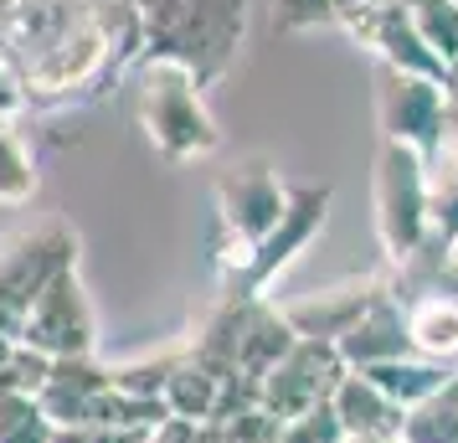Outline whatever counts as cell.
<instances>
[{
	"mask_svg": "<svg viewBox=\"0 0 458 443\" xmlns=\"http://www.w3.org/2000/svg\"><path fill=\"white\" fill-rule=\"evenodd\" d=\"M78 268V233L67 222H42L0 243V336H21L31 304L57 274Z\"/></svg>",
	"mask_w": 458,
	"mask_h": 443,
	"instance_id": "5",
	"label": "cell"
},
{
	"mask_svg": "<svg viewBox=\"0 0 458 443\" xmlns=\"http://www.w3.org/2000/svg\"><path fill=\"white\" fill-rule=\"evenodd\" d=\"M443 83H448V78H443ZM443 83H437V78H417V72L381 67V72H376V119H381V140L407 145L428 160L437 149V134H443Z\"/></svg>",
	"mask_w": 458,
	"mask_h": 443,
	"instance_id": "8",
	"label": "cell"
},
{
	"mask_svg": "<svg viewBox=\"0 0 458 443\" xmlns=\"http://www.w3.org/2000/svg\"><path fill=\"white\" fill-rule=\"evenodd\" d=\"M134 119L145 129L149 149L175 160V166L207 160L222 149V129L207 108V88L181 63L145 57L134 67Z\"/></svg>",
	"mask_w": 458,
	"mask_h": 443,
	"instance_id": "2",
	"label": "cell"
},
{
	"mask_svg": "<svg viewBox=\"0 0 458 443\" xmlns=\"http://www.w3.org/2000/svg\"><path fill=\"white\" fill-rule=\"evenodd\" d=\"M402 443H458V371L443 392H433L428 402L407 407Z\"/></svg>",
	"mask_w": 458,
	"mask_h": 443,
	"instance_id": "17",
	"label": "cell"
},
{
	"mask_svg": "<svg viewBox=\"0 0 458 443\" xmlns=\"http://www.w3.org/2000/svg\"><path fill=\"white\" fill-rule=\"evenodd\" d=\"M345 371H351V366L340 361V351H335L330 340H304L299 336V345L263 377V407H268L278 422L304 418V413H314L319 402H330V392L340 387Z\"/></svg>",
	"mask_w": 458,
	"mask_h": 443,
	"instance_id": "9",
	"label": "cell"
},
{
	"mask_svg": "<svg viewBox=\"0 0 458 443\" xmlns=\"http://www.w3.org/2000/svg\"><path fill=\"white\" fill-rule=\"evenodd\" d=\"M155 433H129V428H57L52 443H149Z\"/></svg>",
	"mask_w": 458,
	"mask_h": 443,
	"instance_id": "22",
	"label": "cell"
},
{
	"mask_svg": "<svg viewBox=\"0 0 458 443\" xmlns=\"http://www.w3.org/2000/svg\"><path fill=\"white\" fill-rule=\"evenodd\" d=\"M145 57L181 63L201 88L222 83L248 37V0H140Z\"/></svg>",
	"mask_w": 458,
	"mask_h": 443,
	"instance_id": "1",
	"label": "cell"
},
{
	"mask_svg": "<svg viewBox=\"0 0 458 443\" xmlns=\"http://www.w3.org/2000/svg\"><path fill=\"white\" fill-rule=\"evenodd\" d=\"M26 108V93H21V83H16V72L0 63V119H16Z\"/></svg>",
	"mask_w": 458,
	"mask_h": 443,
	"instance_id": "23",
	"label": "cell"
},
{
	"mask_svg": "<svg viewBox=\"0 0 458 443\" xmlns=\"http://www.w3.org/2000/svg\"><path fill=\"white\" fill-rule=\"evenodd\" d=\"M289 211V186L273 166H242L216 181V274H232L248 263L252 248H263L273 227Z\"/></svg>",
	"mask_w": 458,
	"mask_h": 443,
	"instance_id": "4",
	"label": "cell"
},
{
	"mask_svg": "<svg viewBox=\"0 0 458 443\" xmlns=\"http://www.w3.org/2000/svg\"><path fill=\"white\" fill-rule=\"evenodd\" d=\"M165 407L175 422H196V428H211L216 422V407H222V377H211L207 366L196 361H181L175 377L165 381Z\"/></svg>",
	"mask_w": 458,
	"mask_h": 443,
	"instance_id": "15",
	"label": "cell"
},
{
	"mask_svg": "<svg viewBox=\"0 0 458 443\" xmlns=\"http://www.w3.org/2000/svg\"><path fill=\"white\" fill-rule=\"evenodd\" d=\"M392 289V274H366V278H345V284H335V289H319V294L299 299V304H284V315H289L293 336L304 340H340L351 330L355 319L371 310L376 299Z\"/></svg>",
	"mask_w": 458,
	"mask_h": 443,
	"instance_id": "11",
	"label": "cell"
},
{
	"mask_svg": "<svg viewBox=\"0 0 458 443\" xmlns=\"http://www.w3.org/2000/svg\"><path fill=\"white\" fill-rule=\"evenodd\" d=\"M330 407L340 428H345V439H402V407H396L381 387L360 377V371H345L340 387L330 392Z\"/></svg>",
	"mask_w": 458,
	"mask_h": 443,
	"instance_id": "13",
	"label": "cell"
},
{
	"mask_svg": "<svg viewBox=\"0 0 458 443\" xmlns=\"http://www.w3.org/2000/svg\"><path fill=\"white\" fill-rule=\"evenodd\" d=\"M325 217H330V186H289L284 222L273 227V237L263 248H252L248 263H237L232 274H222V294H268L273 278L284 268H293L299 253L325 233Z\"/></svg>",
	"mask_w": 458,
	"mask_h": 443,
	"instance_id": "6",
	"label": "cell"
},
{
	"mask_svg": "<svg viewBox=\"0 0 458 443\" xmlns=\"http://www.w3.org/2000/svg\"><path fill=\"white\" fill-rule=\"evenodd\" d=\"M412 21L437 63L458 67V0H412Z\"/></svg>",
	"mask_w": 458,
	"mask_h": 443,
	"instance_id": "18",
	"label": "cell"
},
{
	"mask_svg": "<svg viewBox=\"0 0 458 443\" xmlns=\"http://www.w3.org/2000/svg\"><path fill=\"white\" fill-rule=\"evenodd\" d=\"M149 443H155V439H149Z\"/></svg>",
	"mask_w": 458,
	"mask_h": 443,
	"instance_id": "26",
	"label": "cell"
},
{
	"mask_svg": "<svg viewBox=\"0 0 458 443\" xmlns=\"http://www.w3.org/2000/svg\"><path fill=\"white\" fill-rule=\"evenodd\" d=\"M340 31H345L351 42L366 47L381 67L417 72V78H437V83L448 78V67L437 63L433 52H428V42H422V31H417L407 0H381V5H371V11H360L355 21H345Z\"/></svg>",
	"mask_w": 458,
	"mask_h": 443,
	"instance_id": "10",
	"label": "cell"
},
{
	"mask_svg": "<svg viewBox=\"0 0 458 443\" xmlns=\"http://www.w3.org/2000/svg\"><path fill=\"white\" fill-rule=\"evenodd\" d=\"M273 21H278V31L335 26V0H273Z\"/></svg>",
	"mask_w": 458,
	"mask_h": 443,
	"instance_id": "21",
	"label": "cell"
},
{
	"mask_svg": "<svg viewBox=\"0 0 458 443\" xmlns=\"http://www.w3.org/2000/svg\"><path fill=\"white\" fill-rule=\"evenodd\" d=\"M371 222L386 268L412 263L433 243V196H428V160L407 145L381 140L371 170Z\"/></svg>",
	"mask_w": 458,
	"mask_h": 443,
	"instance_id": "3",
	"label": "cell"
},
{
	"mask_svg": "<svg viewBox=\"0 0 458 443\" xmlns=\"http://www.w3.org/2000/svg\"><path fill=\"white\" fill-rule=\"evenodd\" d=\"M42 186L37 175V155L21 140L16 119H0V207H26Z\"/></svg>",
	"mask_w": 458,
	"mask_h": 443,
	"instance_id": "16",
	"label": "cell"
},
{
	"mask_svg": "<svg viewBox=\"0 0 458 443\" xmlns=\"http://www.w3.org/2000/svg\"><path fill=\"white\" fill-rule=\"evenodd\" d=\"M16 345L37 351L47 361H72V356H98V315H93V299H88L78 268L57 274L42 289V299L31 304Z\"/></svg>",
	"mask_w": 458,
	"mask_h": 443,
	"instance_id": "7",
	"label": "cell"
},
{
	"mask_svg": "<svg viewBox=\"0 0 458 443\" xmlns=\"http://www.w3.org/2000/svg\"><path fill=\"white\" fill-rule=\"evenodd\" d=\"M454 371L458 366H443V361H428V356H402V361L366 366L360 377L371 381V387H381V392L407 413V407H417V402H428L433 392H443V387L454 381Z\"/></svg>",
	"mask_w": 458,
	"mask_h": 443,
	"instance_id": "14",
	"label": "cell"
},
{
	"mask_svg": "<svg viewBox=\"0 0 458 443\" xmlns=\"http://www.w3.org/2000/svg\"><path fill=\"white\" fill-rule=\"evenodd\" d=\"M335 351H340V361H345L351 371H366V366H381V361L412 356V340H407V310H402L396 289H386V294L376 299L371 310L335 340Z\"/></svg>",
	"mask_w": 458,
	"mask_h": 443,
	"instance_id": "12",
	"label": "cell"
},
{
	"mask_svg": "<svg viewBox=\"0 0 458 443\" xmlns=\"http://www.w3.org/2000/svg\"><path fill=\"white\" fill-rule=\"evenodd\" d=\"M57 422L31 392H0V443H52Z\"/></svg>",
	"mask_w": 458,
	"mask_h": 443,
	"instance_id": "19",
	"label": "cell"
},
{
	"mask_svg": "<svg viewBox=\"0 0 458 443\" xmlns=\"http://www.w3.org/2000/svg\"><path fill=\"white\" fill-rule=\"evenodd\" d=\"M371 5H381V0H335V26L355 21L360 11H371Z\"/></svg>",
	"mask_w": 458,
	"mask_h": 443,
	"instance_id": "24",
	"label": "cell"
},
{
	"mask_svg": "<svg viewBox=\"0 0 458 443\" xmlns=\"http://www.w3.org/2000/svg\"><path fill=\"white\" fill-rule=\"evenodd\" d=\"M278 443H345V428H340V418H335L330 402H319L314 413L284 422V439Z\"/></svg>",
	"mask_w": 458,
	"mask_h": 443,
	"instance_id": "20",
	"label": "cell"
},
{
	"mask_svg": "<svg viewBox=\"0 0 458 443\" xmlns=\"http://www.w3.org/2000/svg\"><path fill=\"white\" fill-rule=\"evenodd\" d=\"M345 443H402V439H345Z\"/></svg>",
	"mask_w": 458,
	"mask_h": 443,
	"instance_id": "25",
	"label": "cell"
}]
</instances>
